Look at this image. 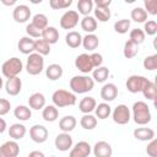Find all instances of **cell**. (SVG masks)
I'll use <instances>...</instances> for the list:
<instances>
[{
	"label": "cell",
	"mask_w": 157,
	"mask_h": 157,
	"mask_svg": "<svg viewBox=\"0 0 157 157\" xmlns=\"http://www.w3.org/2000/svg\"><path fill=\"white\" fill-rule=\"evenodd\" d=\"M69 86H70V90L72 93L83 94V93H87L93 90L94 81L88 75H76L70 78Z\"/></svg>",
	"instance_id": "cell-1"
},
{
	"label": "cell",
	"mask_w": 157,
	"mask_h": 157,
	"mask_svg": "<svg viewBox=\"0 0 157 157\" xmlns=\"http://www.w3.org/2000/svg\"><path fill=\"white\" fill-rule=\"evenodd\" d=\"M131 118L134 119L135 124L137 125H146L151 121V110L150 107L147 105L146 102L144 101H137L132 104V110H131Z\"/></svg>",
	"instance_id": "cell-2"
},
{
	"label": "cell",
	"mask_w": 157,
	"mask_h": 157,
	"mask_svg": "<svg viewBox=\"0 0 157 157\" xmlns=\"http://www.w3.org/2000/svg\"><path fill=\"white\" fill-rule=\"evenodd\" d=\"M76 101H77L76 94L72 93L71 91H67V90L59 88V90L54 91V93L52 94L53 105H55L56 108H64V107L75 105Z\"/></svg>",
	"instance_id": "cell-3"
},
{
	"label": "cell",
	"mask_w": 157,
	"mask_h": 157,
	"mask_svg": "<svg viewBox=\"0 0 157 157\" xmlns=\"http://www.w3.org/2000/svg\"><path fill=\"white\" fill-rule=\"evenodd\" d=\"M22 69H23L22 60L17 56H12V58L5 60L1 65V72L6 78L18 76V74H21Z\"/></svg>",
	"instance_id": "cell-4"
},
{
	"label": "cell",
	"mask_w": 157,
	"mask_h": 157,
	"mask_svg": "<svg viewBox=\"0 0 157 157\" xmlns=\"http://www.w3.org/2000/svg\"><path fill=\"white\" fill-rule=\"evenodd\" d=\"M26 70L28 75L37 76L44 70V59L38 53H32L27 58L26 63Z\"/></svg>",
	"instance_id": "cell-5"
},
{
	"label": "cell",
	"mask_w": 157,
	"mask_h": 157,
	"mask_svg": "<svg viewBox=\"0 0 157 157\" xmlns=\"http://www.w3.org/2000/svg\"><path fill=\"white\" fill-rule=\"evenodd\" d=\"M110 115L113 118V121L118 125H125L131 119V112L126 104H118L112 110Z\"/></svg>",
	"instance_id": "cell-6"
},
{
	"label": "cell",
	"mask_w": 157,
	"mask_h": 157,
	"mask_svg": "<svg viewBox=\"0 0 157 157\" xmlns=\"http://www.w3.org/2000/svg\"><path fill=\"white\" fill-rule=\"evenodd\" d=\"M150 80L146 78L145 76H141V75H131L128 77L126 82H125V86H126V90L130 92V93H139V92H142L144 87L147 85Z\"/></svg>",
	"instance_id": "cell-7"
},
{
	"label": "cell",
	"mask_w": 157,
	"mask_h": 157,
	"mask_svg": "<svg viewBox=\"0 0 157 157\" xmlns=\"http://www.w3.org/2000/svg\"><path fill=\"white\" fill-rule=\"evenodd\" d=\"M80 15L75 10H67L60 17V27L63 29H72L78 25Z\"/></svg>",
	"instance_id": "cell-8"
},
{
	"label": "cell",
	"mask_w": 157,
	"mask_h": 157,
	"mask_svg": "<svg viewBox=\"0 0 157 157\" xmlns=\"http://www.w3.org/2000/svg\"><path fill=\"white\" fill-rule=\"evenodd\" d=\"M49 131L44 125L40 124H34L29 128V137L33 142L36 144H43L48 140Z\"/></svg>",
	"instance_id": "cell-9"
},
{
	"label": "cell",
	"mask_w": 157,
	"mask_h": 157,
	"mask_svg": "<svg viewBox=\"0 0 157 157\" xmlns=\"http://www.w3.org/2000/svg\"><path fill=\"white\" fill-rule=\"evenodd\" d=\"M75 67H76L78 71H81L82 74H85V75L92 72L94 67H93V65H92L90 54L82 53V54L77 55L76 59H75Z\"/></svg>",
	"instance_id": "cell-10"
},
{
	"label": "cell",
	"mask_w": 157,
	"mask_h": 157,
	"mask_svg": "<svg viewBox=\"0 0 157 157\" xmlns=\"http://www.w3.org/2000/svg\"><path fill=\"white\" fill-rule=\"evenodd\" d=\"M31 9L25 4H18L12 10V17L17 23H25L31 18Z\"/></svg>",
	"instance_id": "cell-11"
},
{
	"label": "cell",
	"mask_w": 157,
	"mask_h": 157,
	"mask_svg": "<svg viewBox=\"0 0 157 157\" xmlns=\"http://www.w3.org/2000/svg\"><path fill=\"white\" fill-rule=\"evenodd\" d=\"M91 152L92 147L87 141H78L70 148L69 157H88Z\"/></svg>",
	"instance_id": "cell-12"
},
{
	"label": "cell",
	"mask_w": 157,
	"mask_h": 157,
	"mask_svg": "<svg viewBox=\"0 0 157 157\" xmlns=\"http://www.w3.org/2000/svg\"><path fill=\"white\" fill-rule=\"evenodd\" d=\"M54 145H55V148L61 151V152H66L69 151L74 142H72V137L69 132H60L56 135L55 140H54Z\"/></svg>",
	"instance_id": "cell-13"
},
{
	"label": "cell",
	"mask_w": 157,
	"mask_h": 157,
	"mask_svg": "<svg viewBox=\"0 0 157 157\" xmlns=\"http://www.w3.org/2000/svg\"><path fill=\"white\" fill-rule=\"evenodd\" d=\"M20 153V145L15 140L4 142L0 146V157H17Z\"/></svg>",
	"instance_id": "cell-14"
},
{
	"label": "cell",
	"mask_w": 157,
	"mask_h": 157,
	"mask_svg": "<svg viewBox=\"0 0 157 157\" xmlns=\"http://www.w3.org/2000/svg\"><path fill=\"white\" fill-rule=\"evenodd\" d=\"M101 98L105 102V103H109V102H113L117 97H118V87L115 86V83L113 82H108V83H104L101 88Z\"/></svg>",
	"instance_id": "cell-15"
},
{
	"label": "cell",
	"mask_w": 157,
	"mask_h": 157,
	"mask_svg": "<svg viewBox=\"0 0 157 157\" xmlns=\"http://www.w3.org/2000/svg\"><path fill=\"white\" fill-rule=\"evenodd\" d=\"M92 152L94 157H112L113 148L107 141H97L92 147Z\"/></svg>",
	"instance_id": "cell-16"
},
{
	"label": "cell",
	"mask_w": 157,
	"mask_h": 157,
	"mask_svg": "<svg viewBox=\"0 0 157 157\" xmlns=\"http://www.w3.org/2000/svg\"><path fill=\"white\" fill-rule=\"evenodd\" d=\"M22 90V81L18 76L10 77L5 82V91L9 96H17Z\"/></svg>",
	"instance_id": "cell-17"
},
{
	"label": "cell",
	"mask_w": 157,
	"mask_h": 157,
	"mask_svg": "<svg viewBox=\"0 0 157 157\" xmlns=\"http://www.w3.org/2000/svg\"><path fill=\"white\" fill-rule=\"evenodd\" d=\"M17 49L25 55H29V54L34 53V39H32L27 36L20 38V40L17 43Z\"/></svg>",
	"instance_id": "cell-18"
},
{
	"label": "cell",
	"mask_w": 157,
	"mask_h": 157,
	"mask_svg": "<svg viewBox=\"0 0 157 157\" xmlns=\"http://www.w3.org/2000/svg\"><path fill=\"white\" fill-rule=\"evenodd\" d=\"M28 107L34 110L43 109L45 107V97L40 92H34L28 98Z\"/></svg>",
	"instance_id": "cell-19"
},
{
	"label": "cell",
	"mask_w": 157,
	"mask_h": 157,
	"mask_svg": "<svg viewBox=\"0 0 157 157\" xmlns=\"http://www.w3.org/2000/svg\"><path fill=\"white\" fill-rule=\"evenodd\" d=\"M132 135L139 141H151L155 139V130L151 128H136L132 131Z\"/></svg>",
	"instance_id": "cell-20"
},
{
	"label": "cell",
	"mask_w": 157,
	"mask_h": 157,
	"mask_svg": "<svg viewBox=\"0 0 157 157\" xmlns=\"http://www.w3.org/2000/svg\"><path fill=\"white\" fill-rule=\"evenodd\" d=\"M40 38L50 45L55 44L59 40V31L54 26H48L45 29L42 31V37Z\"/></svg>",
	"instance_id": "cell-21"
},
{
	"label": "cell",
	"mask_w": 157,
	"mask_h": 157,
	"mask_svg": "<svg viewBox=\"0 0 157 157\" xmlns=\"http://www.w3.org/2000/svg\"><path fill=\"white\" fill-rule=\"evenodd\" d=\"M26 132H27V129L21 123H15V124L10 125V128H9V136L12 140H15V141L23 139L25 135H26Z\"/></svg>",
	"instance_id": "cell-22"
},
{
	"label": "cell",
	"mask_w": 157,
	"mask_h": 157,
	"mask_svg": "<svg viewBox=\"0 0 157 157\" xmlns=\"http://www.w3.org/2000/svg\"><path fill=\"white\" fill-rule=\"evenodd\" d=\"M77 125V120L74 115H65L59 120V129L63 132H70L72 131Z\"/></svg>",
	"instance_id": "cell-23"
},
{
	"label": "cell",
	"mask_w": 157,
	"mask_h": 157,
	"mask_svg": "<svg viewBox=\"0 0 157 157\" xmlns=\"http://www.w3.org/2000/svg\"><path fill=\"white\" fill-rule=\"evenodd\" d=\"M65 43L67 47L76 49L82 44V36L77 31H70L65 36Z\"/></svg>",
	"instance_id": "cell-24"
},
{
	"label": "cell",
	"mask_w": 157,
	"mask_h": 157,
	"mask_svg": "<svg viewBox=\"0 0 157 157\" xmlns=\"http://www.w3.org/2000/svg\"><path fill=\"white\" fill-rule=\"evenodd\" d=\"M96 105H97L96 99H94L93 97H90V96L83 97V98L78 102V109H80V112H82L83 114H91V113L94 110Z\"/></svg>",
	"instance_id": "cell-25"
},
{
	"label": "cell",
	"mask_w": 157,
	"mask_h": 157,
	"mask_svg": "<svg viewBox=\"0 0 157 157\" xmlns=\"http://www.w3.org/2000/svg\"><path fill=\"white\" fill-rule=\"evenodd\" d=\"M42 118L47 121V123H53L58 118H59V110L55 105L53 104H49V105H45L43 109H42Z\"/></svg>",
	"instance_id": "cell-26"
},
{
	"label": "cell",
	"mask_w": 157,
	"mask_h": 157,
	"mask_svg": "<svg viewBox=\"0 0 157 157\" xmlns=\"http://www.w3.org/2000/svg\"><path fill=\"white\" fill-rule=\"evenodd\" d=\"M64 74V70L61 67V65L59 64H50L48 65V67L45 69V76L50 80V81H56L59 80Z\"/></svg>",
	"instance_id": "cell-27"
},
{
	"label": "cell",
	"mask_w": 157,
	"mask_h": 157,
	"mask_svg": "<svg viewBox=\"0 0 157 157\" xmlns=\"http://www.w3.org/2000/svg\"><path fill=\"white\" fill-rule=\"evenodd\" d=\"M99 44V38L94 34V33H90V34H86L85 37H82V47L88 50V52H93Z\"/></svg>",
	"instance_id": "cell-28"
},
{
	"label": "cell",
	"mask_w": 157,
	"mask_h": 157,
	"mask_svg": "<svg viewBox=\"0 0 157 157\" xmlns=\"http://www.w3.org/2000/svg\"><path fill=\"white\" fill-rule=\"evenodd\" d=\"M13 115H15V118L18 119L20 121H27V120H29L31 117H32V110H31L29 107L21 104V105H17V107L13 109Z\"/></svg>",
	"instance_id": "cell-29"
},
{
	"label": "cell",
	"mask_w": 157,
	"mask_h": 157,
	"mask_svg": "<svg viewBox=\"0 0 157 157\" xmlns=\"http://www.w3.org/2000/svg\"><path fill=\"white\" fill-rule=\"evenodd\" d=\"M94 113H96V115H94L96 118H98L101 120H104L112 114V107L105 102L98 103L94 108Z\"/></svg>",
	"instance_id": "cell-30"
},
{
	"label": "cell",
	"mask_w": 157,
	"mask_h": 157,
	"mask_svg": "<svg viewBox=\"0 0 157 157\" xmlns=\"http://www.w3.org/2000/svg\"><path fill=\"white\" fill-rule=\"evenodd\" d=\"M80 25H81V28L87 32V34L90 33H93L96 29H97V21L93 16H85L82 17V20L80 21Z\"/></svg>",
	"instance_id": "cell-31"
},
{
	"label": "cell",
	"mask_w": 157,
	"mask_h": 157,
	"mask_svg": "<svg viewBox=\"0 0 157 157\" xmlns=\"http://www.w3.org/2000/svg\"><path fill=\"white\" fill-rule=\"evenodd\" d=\"M108 76H109V69L107 66H99V67L93 69L92 71V78L94 82H98V83L105 82Z\"/></svg>",
	"instance_id": "cell-32"
},
{
	"label": "cell",
	"mask_w": 157,
	"mask_h": 157,
	"mask_svg": "<svg viewBox=\"0 0 157 157\" xmlns=\"http://www.w3.org/2000/svg\"><path fill=\"white\" fill-rule=\"evenodd\" d=\"M80 125L85 130H93L97 126V118L92 114H83L80 119Z\"/></svg>",
	"instance_id": "cell-33"
},
{
	"label": "cell",
	"mask_w": 157,
	"mask_h": 157,
	"mask_svg": "<svg viewBox=\"0 0 157 157\" xmlns=\"http://www.w3.org/2000/svg\"><path fill=\"white\" fill-rule=\"evenodd\" d=\"M91 11H93V1L92 0H78L77 2V13L85 16H90Z\"/></svg>",
	"instance_id": "cell-34"
},
{
	"label": "cell",
	"mask_w": 157,
	"mask_h": 157,
	"mask_svg": "<svg viewBox=\"0 0 157 157\" xmlns=\"http://www.w3.org/2000/svg\"><path fill=\"white\" fill-rule=\"evenodd\" d=\"M139 53V45H136L135 43H132L131 40H126L124 43V48H123V54L126 59H132L137 55Z\"/></svg>",
	"instance_id": "cell-35"
},
{
	"label": "cell",
	"mask_w": 157,
	"mask_h": 157,
	"mask_svg": "<svg viewBox=\"0 0 157 157\" xmlns=\"http://www.w3.org/2000/svg\"><path fill=\"white\" fill-rule=\"evenodd\" d=\"M130 17L132 21L137 23H145L147 21V12L144 10V7H134L130 12Z\"/></svg>",
	"instance_id": "cell-36"
},
{
	"label": "cell",
	"mask_w": 157,
	"mask_h": 157,
	"mask_svg": "<svg viewBox=\"0 0 157 157\" xmlns=\"http://www.w3.org/2000/svg\"><path fill=\"white\" fill-rule=\"evenodd\" d=\"M93 12H94V18L96 21H99V22H107L110 20V10L109 7H97L93 9Z\"/></svg>",
	"instance_id": "cell-37"
},
{
	"label": "cell",
	"mask_w": 157,
	"mask_h": 157,
	"mask_svg": "<svg viewBox=\"0 0 157 157\" xmlns=\"http://www.w3.org/2000/svg\"><path fill=\"white\" fill-rule=\"evenodd\" d=\"M34 53H38L39 55L44 56L50 53V44H48L42 38H38L34 40Z\"/></svg>",
	"instance_id": "cell-38"
},
{
	"label": "cell",
	"mask_w": 157,
	"mask_h": 157,
	"mask_svg": "<svg viewBox=\"0 0 157 157\" xmlns=\"http://www.w3.org/2000/svg\"><path fill=\"white\" fill-rule=\"evenodd\" d=\"M141 93L144 94L145 98H147L150 101H155L156 97H157V86H156V83L153 81H148L147 85L144 87Z\"/></svg>",
	"instance_id": "cell-39"
},
{
	"label": "cell",
	"mask_w": 157,
	"mask_h": 157,
	"mask_svg": "<svg viewBox=\"0 0 157 157\" xmlns=\"http://www.w3.org/2000/svg\"><path fill=\"white\" fill-rule=\"evenodd\" d=\"M145 37L146 34L144 33V31L141 28H134L130 31V34H129V40H131L132 43H135L136 45H140L145 42Z\"/></svg>",
	"instance_id": "cell-40"
},
{
	"label": "cell",
	"mask_w": 157,
	"mask_h": 157,
	"mask_svg": "<svg viewBox=\"0 0 157 157\" xmlns=\"http://www.w3.org/2000/svg\"><path fill=\"white\" fill-rule=\"evenodd\" d=\"M31 23H33L38 29L43 31L48 27V17L44 13H36V15H33Z\"/></svg>",
	"instance_id": "cell-41"
},
{
	"label": "cell",
	"mask_w": 157,
	"mask_h": 157,
	"mask_svg": "<svg viewBox=\"0 0 157 157\" xmlns=\"http://www.w3.org/2000/svg\"><path fill=\"white\" fill-rule=\"evenodd\" d=\"M130 20L128 18H121V20H118L115 23H114V31L119 34H125L128 33L129 28H130Z\"/></svg>",
	"instance_id": "cell-42"
},
{
	"label": "cell",
	"mask_w": 157,
	"mask_h": 157,
	"mask_svg": "<svg viewBox=\"0 0 157 157\" xmlns=\"http://www.w3.org/2000/svg\"><path fill=\"white\" fill-rule=\"evenodd\" d=\"M142 65H144V69H146L148 71L156 70L157 69V54H152V55L146 56L142 61Z\"/></svg>",
	"instance_id": "cell-43"
},
{
	"label": "cell",
	"mask_w": 157,
	"mask_h": 157,
	"mask_svg": "<svg viewBox=\"0 0 157 157\" xmlns=\"http://www.w3.org/2000/svg\"><path fill=\"white\" fill-rule=\"evenodd\" d=\"M71 4H72V0H50L49 1V6L53 10H63L71 6Z\"/></svg>",
	"instance_id": "cell-44"
},
{
	"label": "cell",
	"mask_w": 157,
	"mask_h": 157,
	"mask_svg": "<svg viewBox=\"0 0 157 157\" xmlns=\"http://www.w3.org/2000/svg\"><path fill=\"white\" fill-rule=\"evenodd\" d=\"M144 33L147 36H155L157 33V22L155 20H148L144 23Z\"/></svg>",
	"instance_id": "cell-45"
},
{
	"label": "cell",
	"mask_w": 157,
	"mask_h": 157,
	"mask_svg": "<svg viewBox=\"0 0 157 157\" xmlns=\"http://www.w3.org/2000/svg\"><path fill=\"white\" fill-rule=\"evenodd\" d=\"M144 5H145L144 10L147 12V15H152V16L157 15V0H145Z\"/></svg>",
	"instance_id": "cell-46"
},
{
	"label": "cell",
	"mask_w": 157,
	"mask_h": 157,
	"mask_svg": "<svg viewBox=\"0 0 157 157\" xmlns=\"http://www.w3.org/2000/svg\"><path fill=\"white\" fill-rule=\"evenodd\" d=\"M26 33H27V37L29 38H40L42 37V31L38 29L33 23H28L26 26Z\"/></svg>",
	"instance_id": "cell-47"
},
{
	"label": "cell",
	"mask_w": 157,
	"mask_h": 157,
	"mask_svg": "<svg viewBox=\"0 0 157 157\" xmlns=\"http://www.w3.org/2000/svg\"><path fill=\"white\" fill-rule=\"evenodd\" d=\"M146 153L148 157H157V140L152 139L148 141L147 147H146Z\"/></svg>",
	"instance_id": "cell-48"
},
{
	"label": "cell",
	"mask_w": 157,
	"mask_h": 157,
	"mask_svg": "<svg viewBox=\"0 0 157 157\" xmlns=\"http://www.w3.org/2000/svg\"><path fill=\"white\" fill-rule=\"evenodd\" d=\"M11 109V103L6 98H0V117L6 115Z\"/></svg>",
	"instance_id": "cell-49"
},
{
	"label": "cell",
	"mask_w": 157,
	"mask_h": 157,
	"mask_svg": "<svg viewBox=\"0 0 157 157\" xmlns=\"http://www.w3.org/2000/svg\"><path fill=\"white\" fill-rule=\"evenodd\" d=\"M90 56H91V61H92V65H93L94 69L102 66V63H103L102 54H99V53H92V54H90Z\"/></svg>",
	"instance_id": "cell-50"
},
{
	"label": "cell",
	"mask_w": 157,
	"mask_h": 157,
	"mask_svg": "<svg viewBox=\"0 0 157 157\" xmlns=\"http://www.w3.org/2000/svg\"><path fill=\"white\" fill-rule=\"evenodd\" d=\"M94 4L97 7H109L112 4V0H96Z\"/></svg>",
	"instance_id": "cell-51"
},
{
	"label": "cell",
	"mask_w": 157,
	"mask_h": 157,
	"mask_svg": "<svg viewBox=\"0 0 157 157\" xmlns=\"http://www.w3.org/2000/svg\"><path fill=\"white\" fill-rule=\"evenodd\" d=\"M27 157H45V156H44V153H43L42 151L34 150V151H31V152L28 153V156H27Z\"/></svg>",
	"instance_id": "cell-52"
},
{
	"label": "cell",
	"mask_w": 157,
	"mask_h": 157,
	"mask_svg": "<svg viewBox=\"0 0 157 157\" xmlns=\"http://www.w3.org/2000/svg\"><path fill=\"white\" fill-rule=\"evenodd\" d=\"M6 128H7V125H6V121H5V119L0 118V134H2V132L6 130Z\"/></svg>",
	"instance_id": "cell-53"
},
{
	"label": "cell",
	"mask_w": 157,
	"mask_h": 157,
	"mask_svg": "<svg viewBox=\"0 0 157 157\" xmlns=\"http://www.w3.org/2000/svg\"><path fill=\"white\" fill-rule=\"evenodd\" d=\"M1 2L6 6H12V5H16V0H11V1H6V0H1Z\"/></svg>",
	"instance_id": "cell-54"
},
{
	"label": "cell",
	"mask_w": 157,
	"mask_h": 157,
	"mask_svg": "<svg viewBox=\"0 0 157 157\" xmlns=\"http://www.w3.org/2000/svg\"><path fill=\"white\" fill-rule=\"evenodd\" d=\"M2 86H4V81H2V78H1V76H0V90L2 88Z\"/></svg>",
	"instance_id": "cell-55"
},
{
	"label": "cell",
	"mask_w": 157,
	"mask_h": 157,
	"mask_svg": "<svg viewBox=\"0 0 157 157\" xmlns=\"http://www.w3.org/2000/svg\"><path fill=\"white\" fill-rule=\"evenodd\" d=\"M50 157H56V156H50Z\"/></svg>",
	"instance_id": "cell-56"
}]
</instances>
